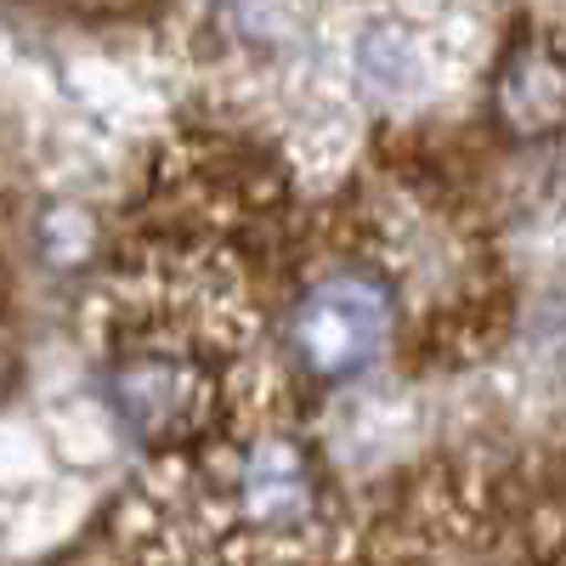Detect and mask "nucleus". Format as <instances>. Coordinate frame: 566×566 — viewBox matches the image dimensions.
Instances as JSON below:
<instances>
[{
	"instance_id": "4",
	"label": "nucleus",
	"mask_w": 566,
	"mask_h": 566,
	"mask_svg": "<svg viewBox=\"0 0 566 566\" xmlns=\"http://www.w3.org/2000/svg\"><path fill=\"white\" fill-rule=\"evenodd\" d=\"M493 108L510 136H549L566 125V57L549 45H515L510 63L499 69Z\"/></svg>"
},
{
	"instance_id": "3",
	"label": "nucleus",
	"mask_w": 566,
	"mask_h": 566,
	"mask_svg": "<svg viewBox=\"0 0 566 566\" xmlns=\"http://www.w3.org/2000/svg\"><path fill=\"white\" fill-rule=\"evenodd\" d=\"M317 476L295 437H261L239 464V515L255 533H295L312 522Z\"/></svg>"
},
{
	"instance_id": "1",
	"label": "nucleus",
	"mask_w": 566,
	"mask_h": 566,
	"mask_svg": "<svg viewBox=\"0 0 566 566\" xmlns=\"http://www.w3.org/2000/svg\"><path fill=\"white\" fill-rule=\"evenodd\" d=\"M391 335V290L374 272H328L290 312V352L317 380H352Z\"/></svg>"
},
{
	"instance_id": "2",
	"label": "nucleus",
	"mask_w": 566,
	"mask_h": 566,
	"mask_svg": "<svg viewBox=\"0 0 566 566\" xmlns=\"http://www.w3.org/2000/svg\"><path fill=\"white\" fill-rule=\"evenodd\" d=\"M108 402L142 442H176L205 413V374L176 352H130L108 374Z\"/></svg>"
}]
</instances>
